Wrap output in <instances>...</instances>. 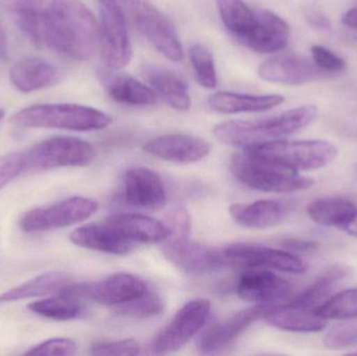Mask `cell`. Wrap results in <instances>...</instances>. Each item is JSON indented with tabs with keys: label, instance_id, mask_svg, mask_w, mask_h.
Here are the masks:
<instances>
[{
	"label": "cell",
	"instance_id": "1",
	"mask_svg": "<svg viewBox=\"0 0 357 356\" xmlns=\"http://www.w3.org/2000/svg\"><path fill=\"white\" fill-rule=\"evenodd\" d=\"M44 45L75 61L91 59L98 48V24L81 0H52Z\"/></svg>",
	"mask_w": 357,
	"mask_h": 356
},
{
	"label": "cell",
	"instance_id": "2",
	"mask_svg": "<svg viewBox=\"0 0 357 356\" xmlns=\"http://www.w3.org/2000/svg\"><path fill=\"white\" fill-rule=\"evenodd\" d=\"M318 114L316 106L306 105L268 118L226 121L216 125L213 133L225 144L248 148L287 137L308 127Z\"/></svg>",
	"mask_w": 357,
	"mask_h": 356
},
{
	"label": "cell",
	"instance_id": "3",
	"mask_svg": "<svg viewBox=\"0 0 357 356\" xmlns=\"http://www.w3.org/2000/svg\"><path fill=\"white\" fill-rule=\"evenodd\" d=\"M10 123L25 129H59L89 132L106 129L110 115L92 107L77 104H39L13 115Z\"/></svg>",
	"mask_w": 357,
	"mask_h": 356
},
{
	"label": "cell",
	"instance_id": "4",
	"mask_svg": "<svg viewBox=\"0 0 357 356\" xmlns=\"http://www.w3.org/2000/svg\"><path fill=\"white\" fill-rule=\"evenodd\" d=\"M230 167L241 183L259 192L293 194L310 189L314 184L312 178L259 158L248 150L234 155Z\"/></svg>",
	"mask_w": 357,
	"mask_h": 356
},
{
	"label": "cell",
	"instance_id": "5",
	"mask_svg": "<svg viewBox=\"0 0 357 356\" xmlns=\"http://www.w3.org/2000/svg\"><path fill=\"white\" fill-rule=\"evenodd\" d=\"M259 158L296 171H314L331 164L337 157V146L326 140H276L243 148Z\"/></svg>",
	"mask_w": 357,
	"mask_h": 356
},
{
	"label": "cell",
	"instance_id": "6",
	"mask_svg": "<svg viewBox=\"0 0 357 356\" xmlns=\"http://www.w3.org/2000/svg\"><path fill=\"white\" fill-rule=\"evenodd\" d=\"M125 14L159 54L174 62L183 60L184 50L175 25L150 0H129Z\"/></svg>",
	"mask_w": 357,
	"mask_h": 356
},
{
	"label": "cell",
	"instance_id": "7",
	"mask_svg": "<svg viewBox=\"0 0 357 356\" xmlns=\"http://www.w3.org/2000/svg\"><path fill=\"white\" fill-rule=\"evenodd\" d=\"M24 155V171H47L58 167H86L96 158L89 142L73 136L48 138Z\"/></svg>",
	"mask_w": 357,
	"mask_h": 356
},
{
	"label": "cell",
	"instance_id": "8",
	"mask_svg": "<svg viewBox=\"0 0 357 356\" xmlns=\"http://www.w3.org/2000/svg\"><path fill=\"white\" fill-rule=\"evenodd\" d=\"M92 199L73 196L38 207L21 215L19 226L25 233H39L83 223L98 211Z\"/></svg>",
	"mask_w": 357,
	"mask_h": 356
},
{
	"label": "cell",
	"instance_id": "9",
	"mask_svg": "<svg viewBox=\"0 0 357 356\" xmlns=\"http://www.w3.org/2000/svg\"><path fill=\"white\" fill-rule=\"evenodd\" d=\"M148 284L137 276L129 273H116L106 279L93 284H71L61 294L89 300L105 307H121L146 294Z\"/></svg>",
	"mask_w": 357,
	"mask_h": 356
},
{
	"label": "cell",
	"instance_id": "10",
	"mask_svg": "<svg viewBox=\"0 0 357 356\" xmlns=\"http://www.w3.org/2000/svg\"><path fill=\"white\" fill-rule=\"evenodd\" d=\"M222 254L227 265L243 269L262 268L289 274H304L307 271V263L293 252L260 245L236 242L227 246Z\"/></svg>",
	"mask_w": 357,
	"mask_h": 356
},
{
	"label": "cell",
	"instance_id": "11",
	"mask_svg": "<svg viewBox=\"0 0 357 356\" xmlns=\"http://www.w3.org/2000/svg\"><path fill=\"white\" fill-rule=\"evenodd\" d=\"M98 47L105 66L119 70L131 62L133 49L128 31V19L119 8L100 4Z\"/></svg>",
	"mask_w": 357,
	"mask_h": 356
},
{
	"label": "cell",
	"instance_id": "12",
	"mask_svg": "<svg viewBox=\"0 0 357 356\" xmlns=\"http://www.w3.org/2000/svg\"><path fill=\"white\" fill-rule=\"evenodd\" d=\"M210 311L211 304L206 299H193L183 305L169 326L155 339L152 353L167 355L180 350L204 327Z\"/></svg>",
	"mask_w": 357,
	"mask_h": 356
},
{
	"label": "cell",
	"instance_id": "13",
	"mask_svg": "<svg viewBox=\"0 0 357 356\" xmlns=\"http://www.w3.org/2000/svg\"><path fill=\"white\" fill-rule=\"evenodd\" d=\"M162 253L172 265L188 274L213 273L227 265L222 252L188 240L187 236L167 242Z\"/></svg>",
	"mask_w": 357,
	"mask_h": 356
},
{
	"label": "cell",
	"instance_id": "14",
	"mask_svg": "<svg viewBox=\"0 0 357 356\" xmlns=\"http://www.w3.org/2000/svg\"><path fill=\"white\" fill-rule=\"evenodd\" d=\"M259 77L270 83L298 86L331 77L319 68L312 59L299 54H282L262 63Z\"/></svg>",
	"mask_w": 357,
	"mask_h": 356
},
{
	"label": "cell",
	"instance_id": "15",
	"mask_svg": "<svg viewBox=\"0 0 357 356\" xmlns=\"http://www.w3.org/2000/svg\"><path fill=\"white\" fill-rule=\"evenodd\" d=\"M273 305V304H272ZM271 305H259L243 309L232 317L214 324L199 336L197 346L202 355H214L234 343L252 324L264 318Z\"/></svg>",
	"mask_w": 357,
	"mask_h": 356
},
{
	"label": "cell",
	"instance_id": "16",
	"mask_svg": "<svg viewBox=\"0 0 357 356\" xmlns=\"http://www.w3.org/2000/svg\"><path fill=\"white\" fill-rule=\"evenodd\" d=\"M125 200L132 207L157 211L167 204L165 184L155 171L146 167H134L126 173Z\"/></svg>",
	"mask_w": 357,
	"mask_h": 356
},
{
	"label": "cell",
	"instance_id": "17",
	"mask_svg": "<svg viewBox=\"0 0 357 356\" xmlns=\"http://www.w3.org/2000/svg\"><path fill=\"white\" fill-rule=\"evenodd\" d=\"M148 154L174 163L199 162L209 155L211 146L203 138L187 134H167L144 144Z\"/></svg>",
	"mask_w": 357,
	"mask_h": 356
},
{
	"label": "cell",
	"instance_id": "18",
	"mask_svg": "<svg viewBox=\"0 0 357 356\" xmlns=\"http://www.w3.org/2000/svg\"><path fill=\"white\" fill-rule=\"evenodd\" d=\"M98 79L111 100L127 106L144 107L158 100L150 86L119 69L102 67L98 70Z\"/></svg>",
	"mask_w": 357,
	"mask_h": 356
},
{
	"label": "cell",
	"instance_id": "19",
	"mask_svg": "<svg viewBox=\"0 0 357 356\" xmlns=\"http://www.w3.org/2000/svg\"><path fill=\"white\" fill-rule=\"evenodd\" d=\"M291 284L268 271L250 269L239 278L237 294L241 300L259 305H272L289 296Z\"/></svg>",
	"mask_w": 357,
	"mask_h": 356
},
{
	"label": "cell",
	"instance_id": "20",
	"mask_svg": "<svg viewBox=\"0 0 357 356\" xmlns=\"http://www.w3.org/2000/svg\"><path fill=\"white\" fill-rule=\"evenodd\" d=\"M289 25L272 10L256 12L255 22L243 41L254 52L273 54L282 50L289 43Z\"/></svg>",
	"mask_w": 357,
	"mask_h": 356
},
{
	"label": "cell",
	"instance_id": "21",
	"mask_svg": "<svg viewBox=\"0 0 357 356\" xmlns=\"http://www.w3.org/2000/svg\"><path fill=\"white\" fill-rule=\"evenodd\" d=\"M52 0H1L4 12L36 47H43L45 20Z\"/></svg>",
	"mask_w": 357,
	"mask_h": 356
},
{
	"label": "cell",
	"instance_id": "22",
	"mask_svg": "<svg viewBox=\"0 0 357 356\" xmlns=\"http://www.w3.org/2000/svg\"><path fill=\"white\" fill-rule=\"evenodd\" d=\"M264 319L277 330L298 334H316L328 326V320L319 316L316 309L294 303L271 305Z\"/></svg>",
	"mask_w": 357,
	"mask_h": 356
},
{
	"label": "cell",
	"instance_id": "23",
	"mask_svg": "<svg viewBox=\"0 0 357 356\" xmlns=\"http://www.w3.org/2000/svg\"><path fill=\"white\" fill-rule=\"evenodd\" d=\"M126 240L133 244H158L169 240L171 228L162 222L136 213H119L107 219Z\"/></svg>",
	"mask_w": 357,
	"mask_h": 356
},
{
	"label": "cell",
	"instance_id": "24",
	"mask_svg": "<svg viewBox=\"0 0 357 356\" xmlns=\"http://www.w3.org/2000/svg\"><path fill=\"white\" fill-rule=\"evenodd\" d=\"M69 238L75 246L108 254H130L137 247L123 238L107 221L82 226L75 229Z\"/></svg>",
	"mask_w": 357,
	"mask_h": 356
},
{
	"label": "cell",
	"instance_id": "25",
	"mask_svg": "<svg viewBox=\"0 0 357 356\" xmlns=\"http://www.w3.org/2000/svg\"><path fill=\"white\" fill-rule=\"evenodd\" d=\"M62 72L58 67L42 59L27 58L13 65L10 81L23 93L39 91L60 83Z\"/></svg>",
	"mask_w": 357,
	"mask_h": 356
},
{
	"label": "cell",
	"instance_id": "26",
	"mask_svg": "<svg viewBox=\"0 0 357 356\" xmlns=\"http://www.w3.org/2000/svg\"><path fill=\"white\" fill-rule=\"evenodd\" d=\"M231 217L238 225L249 229H268L278 226L287 217V208L273 200H260L252 204L231 205Z\"/></svg>",
	"mask_w": 357,
	"mask_h": 356
},
{
	"label": "cell",
	"instance_id": "27",
	"mask_svg": "<svg viewBox=\"0 0 357 356\" xmlns=\"http://www.w3.org/2000/svg\"><path fill=\"white\" fill-rule=\"evenodd\" d=\"M284 96L278 94L252 95V94L218 92L209 98V105L213 110L224 114L264 112L276 108L284 102Z\"/></svg>",
	"mask_w": 357,
	"mask_h": 356
},
{
	"label": "cell",
	"instance_id": "28",
	"mask_svg": "<svg viewBox=\"0 0 357 356\" xmlns=\"http://www.w3.org/2000/svg\"><path fill=\"white\" fill-rule=\"evenodd\" d=\"M146 81L157 98L178 111L189 110L191 98L188 87L176 73L167 69L149 68L146 72Z\"/></svg>",
	"mask_w": 357,
	"mask_h": 356
},
{
	"label": "cell",
	"instance_id": "29",
	"mask_svg": "<svg viewBox=\"0 0 357 356\" xmlns=\"http://www.w3.org/2000/svg\"><path fill=\"white\" fill-rule=\"evenodd\" d=\"M70 284V278L66 274L60 272L41 274L0 295V304L17 302L25 299L39 298L52 294H61Z\"/></svg>",
	"mask_w": 357,
	"mask_h": 356
},
{
	"label": "cell",
	"instance_id": "30",
	"mask_svg": "<svg viewBox=\"0 0 357 356\" xmlns=\"http://www.w3.org/2000/svg\"><path fill=\"white\" fill-rule=\"evenodd\" d=\"M357 211L356 204L343 196L317 199L307 207V215L317 225L343 229Z\"/></svg>",
	"mask_w": 357,
	"mask_h": 356
},
{
	"label": "cell",
	"instance_id": "31",
	"mask_svg": "<svg viewBox=\"0 0 357 356\" xmlns=\"http://www.w3.org/2000/svg\"><path fill=\"white\" fill-rule=\"evenodd\" d=\"M348 275V270L343 265H335L327 269L322 275L317 278L314 284L300 293L291 301L294 304L301 305L308 309H316L331 296L335 286L340 280Z\"/></svg>",
	"mask_w": 357,
	"mask_h": 356
},
{
	"label": "cell",
	"instance_id": "32",
	"mask_svg": "<svg viewBox=\"0 0 357 356\" xmlns=\"http://www.w3.org/2000/svg\"><path fill=\"white\" fill-rule=\"evenodd\" d=\"M29 309L36 315L54 321H69L77 319L83 314L81 300L65 294L36 301L29 305Z\"/></svg>",
	"mask_w": 357,
	"mask_h": 356
},
{
	"label": "cell",
	"instance_id": "33",
	"mask_svg": "<svg viewBox=\"0 0 357 356\" xmlns=\"http://www.w3.org/2000/svg\"><path fill=\"white\" fill-rule=\"evenodd\" d=\"M216 3L227 29L239 39L245 38L253 27L256 12L243 0H216Z\"/></svg>",
	"mask_w": 357,
	"mask_h": 356
},
{
	"label": "cell",
	"instance_id": "34",
	"mask_svg": "<svg viewBox=\"0 0 357 356\" xmlns=\"http://www.w3.org/2000/svg\"><path fill=\"white\" fill-rule=\"evenodd\" d=\"M316 311L326 320L357 319V288H348L329 297L317 307Z\"/></svg>",
	"mask_w": 357,
	"mask_h": 356
},
{
	"label": "cell",
	"instance_id": "35",
	"mask_svg": "<svg viewBox=\"0 0 357 356\" xmlns=\"http://www.w3.org/2000/svg\"><path fill=\"white\" fill-rule=\"evenodd\" d=\"M188 56L197 83L206 89H214L218 85V75L211 52L197 43L190 46Z\"/></svg>",
	"mask_w": 357,
	"mask_h": 356
},
{
	"label": "cell",
	"instance_id": "36",
	"mask_svg": "<svg viewBox=\"0 0 357 356\" xmlns=\"http://www.w3.org/2000/svg\"><path fill=\"white\" fill-rule=\"evenodd\" d=\"M163 311H165V303L156 293L151 290L132 302L117 307V313L119 315L135 318V319L155 317L160 315Z\"/></svg>",
	"mask_w": 357,
	"mask_h": 356
},
{
	"label": "cell",
	"instance_id": "37",
	"mask_svg": "<svg viewBox=\"0 0 357 356\" xmlns=\"http://www.w3.org/2000/svg\"><path fill=\"white\" fill-rule=\"evenodd\" d=\"M323 344L331 350H342L357 344V326L342 324L325 334Z\"/></svg>",
	"mask_w": 357,
	"mask_h": 356
},
{
	"label": "cell",
	"instance_id": "38",
	"mask_svg": "<svg viewBox=\"0 0 357 356\" xmlns=\"http://www.w3.org/2000/svg\"><path fill=\"white\" fill-rule=\"evenodd\" d=\"M312 59L319 68L331 77L340 75L347 69V63L341 56L323 45L312 46Z\"/></svg>",
	"mask_w": 357,
	"mask_h": 356
},
{
	"label": "cell",
	"instance_id": "39",
	"mask_svg": "<svg viewBox=\"0 0 357 356\" xmlns=\"http://www.w3.org/2000/svg\"><path fill=\"white\" fill-rule=\"evenodd\" d=\"M139 343L135 340L109 341V342H98L92 345L90 353L93 355H117L130 356L137 355L140 353Z\"/></svg>",
	"mask_w": 357,
	"mask_h": 356
},
{
	"label": "cell",
	"instance_id": "40",
	"mask_svg": "<svg viewBox=\"0 0 357 356\" xmlns=\"http://www.w3.org/2000/svg\"><path fill=\"white\" fill-rule=\"evenodd\" d=\"M77 346L70 339L56 338L44 341L29 348L27 355H73L77 353Z\"/></svg>",
	"mask_w": 357,
	"mask_h": 356
},
{
	"label": "cell",
	"instance_id": "41",
	"mask_svg": "<svg viewBox=\"0 0 357 356\" xmlns=\"http://www.w3.org/2000/svg\"><path fill=\"white\" fill-rule=\"evenodd\" d=\"M24 171V155L10 153L0 156V189Z\"/></svg>",
	"mask_w": 357,
	"mask_h": 356
},
{
	"label": "cell",
	"instance_id": "42",
	"mask_svg": "<svg viewBox=\"0 0 357 356\" xmlns=\"http://www.w3.org/2000/svg\"><path fill=\"white\" fill-rule=\"evenodd\" d=\"M172 226H173L172 232L176 231L180 236H187L189 228H190V219H189L188 213L183 209L176 211L173 217H172Z\"/></svg>",
	"mask_w": 357,
	"mask_h": 356
},
{
	"label": "cell",
	"instance_id": "43",
	"mask_svg": "<svg viewBox=\"0 0 357 356\" xmlns=\"http://www.w3.org/2000/svg\"><path fill=\"white\" fill-rule=\"evenodd\" d=\"M282 246L289 252H310L316 250L318 244L312 240H287L282 242Z\"/></svg>",
	"mask_w": 357,
	"mask_h": 356
},
{
	"label": "cell",
	"instance_id": "44",
	"mask_svg": "<svg viewBox=\"0 0 357 356\" xmlns=\"http://www.w3.org/2000/svg\"><path fill=\"white\" fill-rule=\"evenodd\" d=\"M8 58V38L3 23L0 18V61H6Z\"/></svg>",
	"mask_w": 357,
	"mask_h": 356
},
{
	"label": "cell",
	"instance_id": "45",
	"mask_svg": "<svg viewBox=\"0 0 357 356\" xmlns=\"http://www.w3.org/2000/svg\"><path fill=\"white\" fill-rule=\"evenodd\" d=\"M342 22L346 26L350 27L352 29H356L357 31V6L350 8L343 15Z\"/></svg>",
	"mask_w": 357,
	"mask_h": 356
},
{
	"label": "cell",
	"instance_id": "46",
	"mask_svg": "<svg viewBox=\"0 0 357 356\" xmlns=\"http://www.w3.org/2000/svg\"><path fill=\"white\" fill-rule=\"evenodd\" d=\"M342 230H344L348 235L357 238V211Z\"/></svg>",
	"mask_w": 357,
	"mask_h": 356
},
{
	"label": "cell",
	"instance_id": "47",
	"mask_svg": "<svg viewBox=\"0 0 357 356\" xmlns=\"http://www.w3.org/2000/svg\"><path fill=\"white\" fill-rule=\"evenodd\" d=\"M98 2H100V6H115V8H119V10L125 13L126 6H127L129 0H98Z\"/></svg>",
	"mask_w": 357,
	"mask_h": 356
},
{
	"label": "cell",
	"instance_id": "48",
	"mask_svg": "<svg viewBox=\"0 0 357 356\" xmlns=\"http://www.w3.org/2000/svg\"><path fill=\"white\" fill-rule=\"evenodd\" d=\"M4 117V110L3 109L0 108V121Z\"/></svg>",
	"mask_w": 357,
	"mask_h": 356
}]
</instances>
